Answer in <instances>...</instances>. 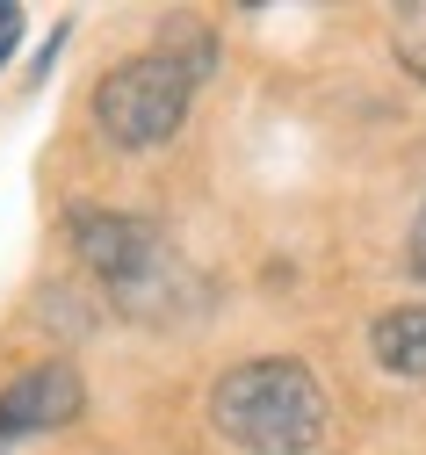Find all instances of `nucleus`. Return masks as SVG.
Masks as SVG:
<instances>
[{"instance_id": "obj_6", "label": "nucleus", "mask_w": 426, "mask_h": 455, "mask_svg": "<svg viewBox=\"0 0 426 455\" xmlns=\"http://www.w3.org/2000/svg\"><path fill=\"white\" fill-rule=\"evenodd\" d=\"M390 51H398V66L426 87V0H405V8H390Z\"/></svg>"}, {"instance_id": "obj_8", "label": "nucleus", "mask_w": 426, "mask_h": 455, "mask_svg": "<svg viewBox=\"0 0 426 455\" xmlns=\"http://www.w3.org/2000/svg\"><path fill=\"white\" fill-rule=\"evenodd\" d=\"M15 44H22V8H15V0H0V66H8Z\"/></svg>"}, {"instance_id": "obj_1", "label": "nucleus", "mask_w": 426, "mask_h": 455, "mask_svg": "<svg viewBox=\"0 0 426 455\" xmlns=\"http://www.w3.org/2000/svg\"><path fill=\"white\" fill-rule=\"evenodd\" d=\"M210 427L238 455H311L333 434V405H326V383L296 355H261L217 376Z\"/></svg>"}, {"instance_id": "obj_7", "label": "nucleus", "mask_w": 426, "mask_h": 455, "mask_svg": "<svg viewBox=\"0 0 426 455\" xmlns=\"http://www.w3.org/2000/svg\"><path fill=\"white\" fill-rule=\"evenodd\" d=\"M405 267L426 282V203H419V217H412V239H405Z\"/></svg>"}, {"instance_id": "obj_3", "label": "nucleus", "mask_w": 426, "mask_h": 455, "mask_svg": "<svg viewBox=\"0 0 426 455\" xmlns=\"http://www.w3.org/2000/svg\"><path fill=\"white\" fill-rule=\"evenodd\" d=\"M73 253L87 260V275L124 304L131 318H166L181 297H196L181 253L166 246V232L152 217H124V210H73Z\"/></svg>"}, {"instance_id": "obj_5", "label": "nucleus", "mask_w": 426, "mask_h": 455, "mask_svg": "<svg viewBox=\"0 0 426 455\" xmlns=\"http://www.w3.org/2000/svg\"><path fill=\"white\" fill-rule=\"evenodd\" d=\"M369 355L398 383H426V304H398L369 325Z\"/></svg>"}, {"instance_id": "obj_4", "label": "nucleus", "mask_w": 426, "mask_h": 455, "mask_svg": "<svg viewBox=\"0 0 426 455\" xmlns=\"http://www.w3.org/2000/svg\"><path fill=\"white\" fill-rule=\"evenodd\" d=\"M87 405V383L73 362H36L22 369L8 390H0V448L8 441H29V434H58V427H73Z\"/></svg>"}, {"instance_id": "obj_2", "label": "nucleus", "mask_w": 426, "mask_h": 455, "mask_svg": "<svg viewBox=\"0 0 426 455\" xmlns=\"http://www.w3.org/2000/svg\"><path fill=\"white\" fill-rule=\"evenodd\" d=\"M210 36H196L189 51H138V59H124L101 87H94V124L116 152H152L166 145L181 124H189V101H196V80L210 73Z\"/></svg>"}]
</instances>
